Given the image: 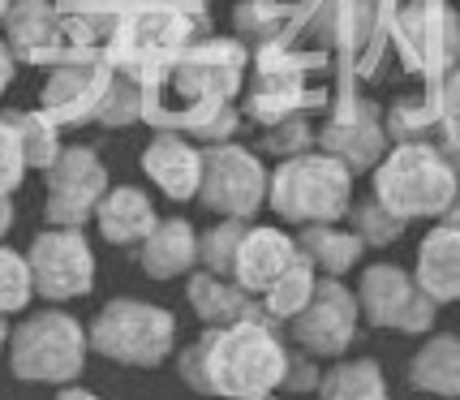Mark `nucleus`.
Masks as SVG:
<instances>
[{
	"label": "nucleus",
	"mask_w": 460,
	"mask_h": 400,
	"mask_svg": "<svg viewBox=\"0 0 460 400\" xmlns=\"http://www.w3.org/2000/svg\"><path fill=\"white\" fill-rule=\"evenodd\" d=\"M297 259H301V245L288 237V233H280V228H250L245 241H241L233 280H237L245 293L262 298Z\"/></svg>",
	"instance_id": "nucleus-16"
},
{
	"label": "nucleus",
	"mask_w": 460,
	"mask_h": 400,
	"mask_svg": "<svg viewBox=\"0 0 460 400\" xmlns=\"http://www.w3.org/2000/svg\"><path fill=\"white\" fill-rule=\"evenodd\" d=\"M409 383L421 392L460 400V336H435L421 344L409 366Z\"/></svg>",
	"instance_id": "nucleus-24"
},
{
	"label": "nucleus",
	"mask_w": 460,
	"mask_h": 400,
	"mask_svg": "<svg viewBox=\"0 0 460 400\" xmlns=\"http://www.w3.org/2000/svg\"><path fill=\"white\" fill-rule=\"evenodd\" d=\"M26 173V156H22L18 134L9 129V120H0V194H13Z\"/></svg>",
	"instance_id": "nucleus-38"
},
{
	"label": "nucleus",
	"mask_w": 460,
	"mask_h": 400,
	"mask_svg": "<svg viewBox=\"0 0 460 400\" xmlns=\"http://www.w3.org/2000/svg\"><path fill=\"white\" fill-rule=\"evenodd\" d=\"M91 336L65 310H40L9 336V366L22 383H74L82 375Z\"/></svg>",
	"instance_id": "nucleus-6"
},
{
	"label": "nucleus",
	"mask_w": 460,
	"mask_h": 400,
	"mask_svg": "<svg viewBox=\"0 0 460 400\" xmlns=\"http://www.w3.org/2000/svg\"><path fill=\"white\" fill-rule=\"evenodd\" d=\"M375 199L401 220L447 216L452 202L460 199V173L443 147L401 142L375 173Z\"/></svg>",
	"instance_id": "nucleus-3"
},
{
	"label": "nucleus",
	"mask_w": 460,
	"mask_h": 400,
	"mask_svg": "<svg viewBox=\"0 0 460 400\" xmlns=\"http://www.w3.org/2000/svg\"><path fill=\"white\" fill-rule=\"evenodd\" d=\"M9 228H13V202H9V194H0V241Z\"/></svg>",
	"instance_id": "nucleus-41"
},
{
	"label": "nucleus",
	"mask_w": 460,
	"mask_h": 400,
	"mask_svg": "<svg viewBox=\"0 0 460 400\" xmlns=\"http://www.w3.org/2000/svg\"><path fill=\"white\" fill-rule=\"evenodd\" d=\"M142 100H146L142 82L117 74L112 86H108V95H103V103H100V112H95V120H103V125H129V120L142 117Z\"/></svg>",
	"instance_id": "nucleus-34"
},
{
	"label": "nucleus",
	"mask_w": 460,
	"mask_h": 400,
	"mask_svg": "<svg viewBox=\"0 0 460 400\" xmlns=\"http://www.w3.org/2000/svg\"><path fill=\"white\" fill-rule=\"evenodd\" d=\"M358 301H361V315L375 327H396V332H426L435 323V306H439L409 271L387 267V262L370 267L361 276Z\"/></svg>",
	"instance_id": "nucleus-12"
},
{
	"label": "nucleus",
	"mask_w": 460,
	"mask_h": 400,
	"mask_svg": "<svg viewBox=\"0 0 460 400\" xmlns=\"http://www.w3.org/2000/svg\"><path fill=\"white\" fill-rule=\"evenodd\" d=\"M284 383H288V392H310V387H319L323 375L314 370V361H310V353L305 358H288V375H284Z\"/></svg>",
	"instance_id": "nucleus-39"
},
{
	"label": "nucleus",
	"mask_w": 460,
	"mask_h": 400,
	"mask_svg": "<svg viewBox=\"0 0 460 400\" xmlns=\"http://www.w3.org/2000/svg\"><path fill=\"white\" fill-rule=\"evenodd\" d=\"M284 26H288V4L280 0H245L237 9V31L254 35L259 43H280Z\"/></svg>",
	"instance_id": "nucleus-32"
},
{
	"label": "nucleus",
	"mask_w": 460,
	"mask_h": 400,
	"mask_svg": "<svg viewBox=\"0 0 460 400\" xmlns=\"http://www.w3.org/2000/svg\"><path fill=\"white\" fill-rule=\"evenodd\" d=\"M9 344V327H4V315H0V349Z\"/></svg>",
	"instance_id": "nucleus-45"
},
{
	"label": "nucleus",
	"mask_w": 460,
	"mask_h": 400,
	"mask_svg": "<svg viewBox=\"0 0 460 400\" xmlns=\"http://www.w3.org/2000/svg\"><path fill=\"white\" fill-rule=\"evenodd\" d=\"M383 142L387 138H383L379 112H375L366 100H358L353 108H344L341 117L323 129V151H327V156H336L349 173H361V168L379 164Z\"/></svg>",
	"instance_id": "nucleus-17"
},
{
	"label": "nucleus",
	"mask_w": 460,
	"mask_h": 400,
	"mask_svg": "<svg viewBox=\"0 0 460 400\" xmlns=\"http://www.w3.org/2000/svg\"><path fill=\"white\" fill-rule=\"evenodd\" d=\"M185 129L194 134V138H207L211 147H220L224 138H233V129H237V112L228 108V103H211V108H202L194 117L185 120Z\"/></svg>",
	"instance_id": "nucleus-35"
},
{
	"label": "nucleus",
	"mask_w": 460,
	"mask_h": 400,
	"mask_svg": "<svg viewBox=\"0 0 460 400\" xmlns=\"http://www.w3.org/2000/svg\"><path fill=\"white\" fill-rule=\"evenodd\" d=\"M4 18V35L13 43V52L26 60H69V52L60 57V18L52 13L48 0H9Z\"/></svg>",
	"instance_id": "nucleus-18"
},
{
	"label": "nucleus",
	"mask_w": 460,
	"mask_h": 400,
	"mask_svg": "<svg viewBox=\"0 0 460 400\" xmlns=\"http://www.w3.org/2000/svg\"><path fill=\"white\" fill-rule=\"evenodd\" d=\"M91 349L120 366H160L177 344V319L151 301L117 298L91 323Z\"/></svg>",
	"instance_id": "nucleus-7"
},
{
	"label": "nucleus",
	"mask_w": 460,
	"mask_h": 400,
	"mask_svg": "<svg viewBox=\"0 0 460 400\" xmlns=\"http://www.w3.org/2000/svg\"><path fill=\"white\" fill-rule=\"evenodd\" d=\"M35 298V276L26 254H13L9 245H0V315L26 310V301Z\"/></svg>",
	"instance_id": "nucleus-31"
},
{
	"label": "nucleus",
	"mask_w": 460,
	"mask_h": 400,
	"mask_svg": "<svg viewBox=\"0 0 460 400\" xmlns=\"http://www.w3.org/2000/svg\"><path fill=\"white\" fill-rule=\"evenodd\" d=\"M31 276L35 293L48 301H74L86 298L95 284V254L82 237V228H48L31 241Z\"/></svg>",
	"instance_id": "nucleus-9"
},
{
	"label": "nucleus",
	"mask_w": 460,
	"mask_h": 400,
	"mask_svg": "<svg viewBox=\"0 0 460 400\" xmlns=\"http://www.w3.org/2000/svg\"><path fill=\"white\" fill-rule=\"evenodd\" d=\"M9 129L18 134L22 156H26V168H52L60 160V142H57V120L48 112H9Z\"/></svg>",
	"instance_id": "nucleus-28"
},
{
	"label": "nucleus",
	"mask_w": 460,
	"mask_h": 400,
	"mask_svg": "<svg viewBox=\"0 0 460 400\" xmlns=\"http://www.w3.org/2000/svg\"><path fill=\"white\" fill-rule=\"evenodd\" d=\"M358 306L361 301L344 289L336 276L319 280L310 306L293 319V341L310 353V358H341L358 336Z\"/></svg>",
	"instance_id": "nucleus-13"
},
{
	"label": "nucleus",
	"mask_w": 460,
	"mask_h": 400,
	"mask_svg": "<svg viewBox=\"0 0 460 400\" xmlns=\"http://www.w3.org/2000/svg\"><path fill=\"white\" fill-rule=\"evenodd\" d=\"M404 224L396 211H387L379 199H366L353 207V233H358L366 245H392V241L404 233Z\"/></svg>",
	"instance_id": "nucleus-33"
},
{
	"label": "nucleus",
	"mask_w": 460,
	"mask_h": 400,
	"mask_svg": "<svg viewBox=\"0 0 460 400\" xmlns=\"http://www.w3.org/2000/svg\"><path fill=\"white\" fill-rule=\"evenodd\" d=\"M164 4H177V9H199L202 0H164Z\"/></svg>",
	"instance_id": "nucleus-43"
},
{
	"label": "nucleus",
	"mask_w": 460,
	"mask_h": 400,
	"mask_svg": "<svg viewBox=\"0 0 460 400\" xmlns=\"http://www.w3.org/2000/svg\"><path fill=\"white\" fill-rule=\"evenodd\" d=\"M181 379L202 396L254 400L271 396L288 375V349L267 319H245L233 327H211L177 361Z\"/></svg>",
	"instance_id": "nucleus-1"
},
{
	"label": "nucleus",
	"mask_w": 460,
	"mask_h": 400,
	"mask_svg": "<svg viewBox=\"0 0 460 400\" xmlns=\"http://www.w3.org/2000/svg\"><path fill=\"white\" fill-rule=\"evenodd\" d=\"M9 78H13V52L0 43V91L9 86Z\"/></svg>",
	"instance_id": "nucleus-40"
},
{
	"label": "nucleus",
	"mask_w": 460,
	"mask_h": 400,
	"mask_svg": "<svg viewBox=\"0 0 460 400\" xmlns=\"http://www.w3.org/2000/svg\"><path fill=\"white\" fill-rule=\"evenodd\" d=\"M57 400H95V396H91L86 387H69V383H65V387L57 392Z\"/></svg>",
	"instance_id": "nucleus-42"
},
{
	"label": "nucleus",
	"mask_w": 460,
	"mask_h": 400,
	"mask_svg": "<svg viewBox=\"0 0 460 400\" xmlns=\"http://www.w3.org/2000/svg\"><path fill=\"white\" fill-rule=\"evenodd\" d=\"M241 65H245V48L233 40H207L185 48L168 69H160L146 100H142V117L160 120V125H185V120L211 108V103H228L241 86Z\"/></svg>",
	"instance_id": "nucleus-2"
},
{
	"label": "nucleus",
	"mask_w": 460,
	"mask_h": 400,
	"mask_svg": "<svg viewBox=\"0 0 460 400\" xmlns=\"http://www.w3.org/2000/svg\"><path fill=\"white\" fill-rule=\"evenodd\" d=\"M190 306L207 327H233L245 319H262V310L254 306V293H245L233 276H216V271H199L190 276Z\"/></svg>",
	"instance_id": "nucleus-20"
},
{
	"label": "nucleus",
	"mask_w": 460,
	"mask_h": 400,
	"mask_svg": "<svg viewBox=\"0 0 460 400\" xmlns=\"http://www.w3.org/2000/svg\"><path fill=\"white\" fill-rule=\"evenodd\" d=\"M271 207L293 224H336L353 207V173L336 156H288L271 177Z\"/></svg>",
	"instance_id": "nucleus-5"
},
{
	"label": "nucleus",
	"mask_w": 460,
	"mask_h": 400,
	"mask_svg": "<svg viewBox=\"0 0 460 400\" xmlns=\"http://www.w3.org/2000/svg\"><path fill=\"white\" fill-rule=\"evenodd\" d=\"M254 400H280V396H254Z\"/></svg>",
	"instance_id": "nucleus-47"
},
{
	"label": "nucleus",
	"mask_w": 460,
	"mask_h": 400,
	"mask_svg": "<svg viewBox=\"0 0 460 400\" xmlns=\"http://www.w3.org/2000/svg\"><path fill=\"white\" fill-rule=\"evenodd\" d=\"M443 151H447V160L456 164L460 173V69L452 74V78L443 82Z\"/></svg>",
	"instance_id": "nucleus-37"
},
{
	"label": "nucleus",
	"mask_w": 460,
	"mask_h": 400,
	"mask_svg": "<svg viewBox=\"0 0 460 400\" xmlns=\"http://www.w3.org/2000/svg\"><path fill=\"white\" fill-rule=\"evenodd\" d=\"M314 100H319V95H310V91H305V82H301V65L288 57V48H284V43H262V52H259V86H254V103H250L254 120L276 125V120L293 117L297 108H305V103H314Z\"/></svg>",
	"instance_id": "nucleus-15"
},
{
	"label": "nucleus",
	"mask_w": 460,
	"mask_h": 400,
	"mask_svg": "<svg viewBox=\"0 0 460 400\" xmlns=\"http://www.w3.org/2000/svg\"><path fill=\"white\" fill-rule=\"evenodd\" d=\"M267 173L262 164L241 151L233 142H220V147H207L202 151V202L211 211H220L228 220H245L259 211L262 194H267Z\"/></svg>",
	"instance_id": "nucleus-10"
},
{
	"label": "nucleus",
	"mask_w": 460,
	"mask_h": 400,
	"mask_svg": "<svg viewBox=\"0 0 460 400\" xmlns=\"http://www.w3.org/2000/svg\"><path fill=\"white\" fill-rule=\"evenodd\" d=\"M142 168H146V177L160 185L168 199H194L202 190V151H194L185 138L177 134H160V138L146 147V156H142Z\"/></svg>",
	"instance_id": "nucleus-19"
},
{
	"label": "nucleus",
	"mask_w": 460,
	"mask_h": 400,
	"mask_svg": "<svg viewBox=\"0 0 460 400\" xmlns=\"http://www.w3.org/2000/svg\"><path fill=\"white\" fill-rule=\"evenodd\" d=\"M413 280L435 301H460V228L456 224H439L435 233H426V241L418 250V276Z\"/></svg>",
	"instance_id": "nucleus-22"
},
{
	"label": "nucleus",
	"mask_w": 460,
	"mask_h": 400,
	"mask_svg": "<svg viewBox=\"0 0 460 400\" xmlns=\"http://www.w3.org/2000/svg\"><path fill=\"white\" fill-rule=\"evenodd\" d=\"M4 9H9V0H0V13H4Z\"/></svg>",
	"instance_id": "nucleus-46"
},
{
	"label": "nucleus",
	"mask_w": 460,
	"mask_h": 400,
	"mask_svg": "<svg viewBox=\"0 0 460 400\" xmlns=\"http://www.w3.org/2000/svg\"><path fill=\"white\" fill-rule=\"evenodd\" d=\"M117 78V69L108 60L91 57H69L52 69V78L43 82V112L57 120V125H78V120H91L100 112L108 86Z\"/></svg>",
	"instance_id": "nucleus-14"
},
{
	"label": "nucleus",
	"mask_w": 460,
	"mask_h": 400,
	"mask_svg": "<svg viewBox=\"0 0 460 400\" xmlns=\"http://www.w3.org/2000/svg\"><path fill=\"white\" fill-rule=\"evenodd\" d=\"M297 245H301V254L314 262V271H323V276H344L349 267H358L366 241H361L358 233L332 228V224H305V233L297 237Z\"/></svg>",
	"instance_id": "nucleus-25"
},
{
	"label": "nucleus",
	"mask_w": 460,
	"mask_h": 400,
	"mask_svg": "<svg viewBox=\"0 0 460 400\" xmlns=\"http://www.w3.org/2000/svg\"><path fill=\"white\" fill-rule=\"evenodd\" d=\"M95 220H100V233L103 241H112V245H142V241L155 233V207L151 199L134 190V185H117V190H108L95 207Z\"/></svg>",
	"instance_id": "nucleus-21"
},
{
	"label": "nucleus",
	"mask_w": 460,
	"mask_h": 400,
	"mask_svg": "<svg viewBox=\"0 0 460 400\" xmlns=\"http://www.w3.org/2000/svg\"><path fill=\"white\" fill-rule=\"evenodd\" d=\"M430 129H443V95H409L392 103L387 134L396 142H426Z\"/></svg>",
	"instance_id": "nucleus-29"
},
{
	"label": "nucleus",
	"mask_w": 460,
	"mask_h": 400,
	"mask_svg": "<svg viewBox=\"0 0 460 400\" xmlns=\"http://www.w3.org/2000/svg\"><path fill=\"white\" fill-rule=\"evenodd\" d=\"M108 194V173L91 147H69L48 168V220L52 228H82L95 216L100 199Z\"/></svg>",
	"instance_id": "nucleus-11"
},
{
	"label": "nucleus",
	"mask_w": 460,
	"mask_h": 400,
	"mask_svg": "<svg viewBox=\"0 0 460 400\" xmlns=\"http://www.w3.org/2000/svg\"><path fill=\"white\" fill-rule=\"evenodd\" d=\"M245 220H228L216 224L211 233H202L199 237V259L207 271H216V276H233V267H237V254H241V241H245Z\"/></svg>",
	"instance_id": "nucleus-30"
},
{
	"label": "nucleus",
	"mask_w": 460,
	"mask_h": 400,
	"mask_svg": "<svg viewBox=\"0 0 460 400\" xmlns=\"http://www.w3.org/2000/svg\"><path fill=\"white\" fill-rule=\"evenodd\" d=\"M447 224H456V228H460V199L452 202V211H447Z\"/></svg>",
	"instance_id": "nucleus-44"
},
{
	"label": "nucleus",
	"mask_w": 460,
	"mask_h": 400,
	"mask_svg": "<svg viewBox=\"0 0 460 400\" xmlns=\"http://www.w3.org/2000/svg\"><path fill=\"white\" fill-rule=\"evenodd\" d=\"M190 31H194V22L177 4H164V0L129 4L120 13L112 40H108V65L125 78L151 82L160 69H168L185 52Z\"/></svg>",
	"instance_id": "nucleus-4"
},
{
	"label": "nucleus",
	"mask_w": 460,
	"mask_h": 400,
	"mask_svg": "<svg viewBox=\"0 0 460 400\" xmlns=\"http://www.w3.org/2000/svg\"><path fill=\"white\" fill-rule=\"evenodd\" d=\"M323 400H387V383H383L379 361L358 358L332 366L319 383Z\"/></svg>",
	"instance_id": "nucleus-26"
},
{
	"label": "nucleus",
	"mask_w": 460,
	"mask_h": 400,
	"mask_svg": "<svg viewBox=\"0 0 460 400\" xmlns=\"http://www.w3.org/2000/svg\"><path fill=\"white\" fill-rule=\"evenodd\" d=\"M396 43L404 65L435 82L460 57V18L443 0H409L396 13Z\"/></svg>",
	"instance_id": "nucleus-8"
},
{
	"label": "nucleus",
	"mask_w": 460,
	"mask_h": 400,
	"mask_svg": "<svg viewBox=\"0 0 460 400\" xmlns=\"http://www.w3.org/2000/svg\"><path fill=\"white\" fill-rule=\"evenodd\" d=\"M199 262V233L185 220H160L155 233L142 241V267L155 280L190 276V267Z\"/></svg>",
	"instance_id": "nucleus-23"
},
{
	"label": "nucleus",
	"mask_w": 460,
	"mask_h": 400,
	"mask_svg": "<svg viewBox=\"0 0 460 400\" xmlns=\"http://www.w3.org/2000/svg\"><path fill=\"white\" fill-rule=\"evenodd\" d=\"M314 289H319V276H314V262L301 254L288 271H284L280 280L271 284L267 293H262V301H267V315L271 319H284V323H293L310 306V298H314Z\"/></svg>",
	"instance_id": "nucleus-27"
},
{
	"label": "nucleus",
	"mask_w": 460,
	"mask_h": 400,
	"mask_svg": "<svg viewBox=\"0 0 460 400\" xmlns=\"http://www.w3.org/2000/svg\"><path fill=\"white\" fill-rule=\"evenodd\" d=\"M314 142V134H310V125H305V117H284V120H276L271 125V134H267V151H276V156H301L305 147Z\"/></svg>",
	"instance_id": "nucleus-36"
}]
</instances>
